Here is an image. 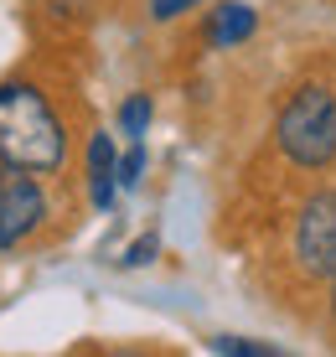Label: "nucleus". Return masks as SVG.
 Listing matches in <instances>:
<instances>
[{"label":"nucleus","instance_id":"obj_7","mask_svg":"<svg viewBox=\"0 0 336 357\" xmlns=\"http://www.w3.org/2000/svg\"><path fill=\"white\" fill-rule=\"evenodd\" d=\"M151 114H155V109H151V93H130V98L119 104V130L130 135V140H145Z\"/></svg>","mask_w":336,"mask_h":357},{"label":"nucleus","instance_id":"obj_5","mask_svg":"<svg viewBox=\"0 0 336 357\" xmlns=\"http://www.w3.org/2000/svg\"><path fill=\"white\" fill-rule=\"evenodd\" d=\"M114 192H119V155H114V140L104 130L89 140V202L98 213L114 207Z\"/></svg>","mask_w":336,"mask_h":357},{"label":"nucleus","instance_id":"obj_12","mask_svg":"<svg viewBox=\"0 0 336 357\" xmlns=\"http://www.w3.org/2000/svg\"><path fill=\"white\" fill-rule=\"evenodd\" d=\"M331 321H336V280H331Z\"/></svg>","mask_w":336,"mask_h":357},{"label":"nucleus","instance_id":"obj_8","mask_svg":"<svg viewBox=\"0 0 336 357\" xmlns=\"http://www.w3.org/2000/svg\"><path fill=\"white\" fill-rule=\"evenodd\" d=\"M140 176H145V140H135L119 155V187H140Z\"/></svg>","mask_w":336,"mask_h":357},{"label":"nucleus","instance_id":"obj_10","mask_svg":"<svg viewBox=\"0 0 336 357\" xmlns=\"http://www.w3.org/2000/svg\"><path fill=\"white\" fill-rule=\"evenodd\" d=\"M202 0H151V16L155 21H176V16H186V10H197Z\"/></svg>","mask_w":336,"mask_h":357},{"label":"nucleus","instance_id":"obj_1","mask_svg":"<svg viewBox=\"0 0 336 357\" xmlns=\"http://www.w3.org/2000/svg\"><path fill=\"white\" fill-rule=\"evenodd\" d=\"M0 161L52 176L68 166V125L36 83H0Z\"/></svg>","mask_w":336,"mask_h":357},{"label":"nucleus","instance_id":"obj_2","mask_svg":"<svg viewBox=\"0 0 336 357\" xmlns=\"http://www.w3.org/2000/svg\"><path fill=\"white\" fill-rule=\"evenodd\" d=\"M275 145L295 171H326L336 161V93L326 83H300L275 119Z\"/></svg>","mask_w":336,"mask_h":357},{"label":"nucleus","instance_id":"obj_6","mask_svg":"<svg viewBox=\"0 0 336 357\" xmlns=\"http://www.w3.org/2000/svg\"><path fill=\"white\" fill-rule=\"evenodd\" d=\"M254 26H259L254 6L228 0V6H217L213 21L202 26V42H207V47H238V42H248V36H254Z\"/></svg>","mask_w":336,"mask_h":357},{"label":"nucleus","instance_id":"obj_11","mask_svg":"<svg viewBox=\"0 0 336 357\" xmlns=\"http://www.w3.org/2000/svg\"><path fill=\"white\" fill-rule=\"evenodd\" d=\"M151 254H155V238H140V243H135L130 254H124V264H145Z\"/></svg>","mask_w":336,"mask_h":357},{"label":"nucleus","instance_id":"obj_9","mask_svg":"<svg viewBox=\"0 0 336 357\" xmlns=\"http://www.w3.org/2000/svg\"><path fill=\"white\" fill-rule=\"evenodd\" d=\"M213 347H217V352H233V357H275V347H264V342H248V337H217Z\"/></svg>","mask_w":336,"mask_h":357},{"label":"nucleus","instance_id":"obj_4","mask_svg":"<svg viewBox=\"0 0 336 357\" xmlns=\"http://www.w3.org/2000/svg\"><path fill=\"white\" fill-rule=\"evenodd\" d=\"M42 218H47V192L36 181V171L0 161V249L26 243L42 228Z\"/></svg>","mask_w":336,"mask_h":357},{"label":"nucleus","instance_id":"obj_3","mask_svg":"<svg viewBox=\"0 0 336 357\" xmlns=\"http://www.w3.org/2000/svg\"><path fill=\"white\" fill-rule=\"evenodd\" d=\"M290 254L305 280H336V192H316L300 207Z\"/></svg>","mask_w":336,"mask_h":357}]
</instances>
